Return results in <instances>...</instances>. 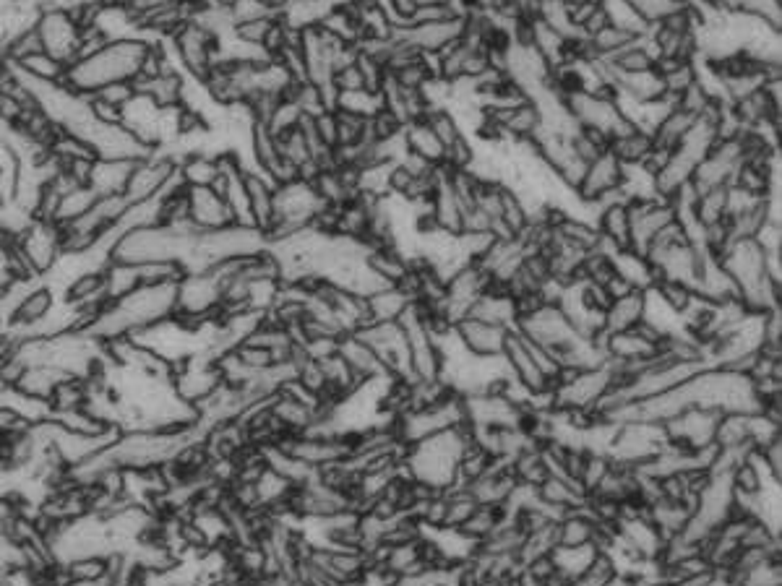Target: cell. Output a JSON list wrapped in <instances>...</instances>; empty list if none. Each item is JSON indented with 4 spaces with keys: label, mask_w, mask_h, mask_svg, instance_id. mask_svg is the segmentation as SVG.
<instances>
[{
    "label": "cell",
    "mask_w": 782,
    "mask_h": 586,
    "mask_svg": "<svg viewBox=\"0 0 782 586\" xmlns=\"http://www.w3.org/2000/svg\"><path fill=\"white\" fill-rule=\"evenodd\" d=\"M472 443V430L464 425L441 430V433L423 438L402 448V469L415 485L428 493L446 495L451 490L467 488L459 477V464Z\"/></svg>",
    "instance_id": "6da1fadb"
},
{
    "label": "cell",
    "mask_w": 782,
    "mask_h": 586,
    "mask_svg": "<svg viewBox=\"0 0 782 586\" xmlns=\"http://www.w3.org/2000/svg\"><path fill=\"white\" fill-rule=\"evenodd\" d=\"M717 258L736 284L738 300H741L743 308L751 310V313H767L772 308H780L782 284L772 282L762 245L754 238L730 240Z\"/></svg>",
    "instance_id": "7a4b0ae2"
},
{
    "label": "cell",
    "mask_w": 782,
    "mask_h": 586,
    "mask_svg": "<svg viewBox=\"0 0 782 586\" xmlns=\"http://www.w3.org/2000/svg\"><path fill=\"white\" fill-rule=\"evenodd\" d=\"M146 40H115L107 42L102 50H97L89 58L73 60L66 71L63 84L76 94L89 97L102 86L113 81H131L141 68V60L146 55Z\"/></svg>",
    "instance_id": "3957f363"
},
{
    "label": "cell",
    "mask_w": 782,
    "mask_h": 586,
    "mask_svg": "<svg viewBox=\"0 0 782 586\" xmlns=\"http://www.w3.org/2000/svg\"><path fill=\"white\" fill-rule=\"evenodd\" d=\"M616 386L618 373L613 363L587 370H564L553 386V409H579V412L600 415L605 396Z\"/></svg>",
    "instance_id": "277c9868"
},
{
    "label": "cell",
    "mask_w": 782,
    "mask_h": 586,
    "mask_svg": "<svg viewBox=\"0 0 782 586\" xmlns=\"http://www.w3.org/2000/svg\"><path fill=\"white\" fill-rule=\"evenodd\" d=\"M464 425V402L462 396L454 391L444 394L438 402L425 404L418 409H407L405 415H399L394 420V435H397L399 446H412V443L431 438V435L441 433V430L457 428Z\"/></svg>",
    "instance_id": "5b68a950"
},
{
    "label": "cell",
    "mask_w": 782,
    "mask_h": 586,
    "mask_svg": "<svg viewBox=\"0 0 782 586\" xmlns=\"http://www.w3.org/2000/svg\"><path fill=\"white\" fill-rule=\"evenodd\" d=\"M399 326L405 331L407 355H410L412 381L433 383L441 378V352H438L436 334L428 326L423 305L412 303L399 318Z\"/></svg>",
    "instance_id": "8992f818"
},
{
    "label": "cell",
    "mask_w": 782,
    "mask_h": 586,
    "mask_svg": "<svg viewBox=\"0 0 782 586\" xmlns=\"http://www.w3.org/2000/svg\"><path fill=\"white\" fill-rule=\"evenodd\" d=\"M720 417L723 415H717L712 409H683V412H678V415H673L670 420L663 422L668 443L673 448L686 451V454L707 451V448L715 446V433Z\"/></svg>",
    "instance_id": "52a82bcc"
},
{
    "label": "cell",
    "mask_w": 782,
    "mask_h": 586,
    "mask_svg": "<svg viewBox=\"0 0 782 586\" xmlns=\"http://www.w3.org/2000/svg\"><path fill=\"white\" fill-rule=\"evenodd\" d=\"M170 383H173L175 394L196 409L225 381H222V373L217 368V360L212 355H206V352H199V355H191L183 363L173 365Z\"/></svg>",
    "instance_id": "ba28073f"
},
{
    "label": "cell",
    "mask_w": 782,
    "mask_h": 586,
    "mask_svg": "<svg viewBox=\"0 0 782 586\" xmlns=\"http://www.w3.org/2000/svg\"><path fill=\"white\" fill-rule=\"evenodd\" d=\"M170 40H173L183 73L196 81H204L217 63V37L206 27H201L199 21H188Z\"/></svg>",
    "instance_id": "9c48e42d"
},
{
    "label": "cell",
    "mask_w": 782,
    "mask_h": 586,
    "mask_svg": "<svg viewBox=\"0 0 782 586\" xmlns=\"http://www.w3.org/2000/svg\"><path fill=\"white\" fill-rule=\"evenodd\" d=\"M175 172H178V157L173 152H167V149L149 152L144 159L133 162L123 198L128 204H139V201L160 196Z\"/></svg>",
    "instance_id": "30bf717a"
},
{
    "label": "cell",
    "mask_w": 782,
    "mask_h": 586,
    "mask_svg": "<svg viewBox=\"0 0 782 586\" xmlns=\"http://www.w3.org/2000/svg\"><path fill=\"white\" fill-rule=\"evenodd\" d=\"M355 334L376 352L378 360H381V365H384L391 378L412 383L405 331H402V326H399L397 321L368 323V326H363V329L355 331Z\"/></svg>",
    "instance_id": "8fae6325"
},
{
    "label": "cell",
    "mask_w": 782,
    "mask_h": 586,
    "mask_svg": "<svg viewBox=\"0 0 782 586\" xmlns=\"http://www.w3.org/2000/svg\"><path fill=\"white\" fill-rule=\"evenodd\" d=\"M19 253L37 277H45L53 269L55 261L63 256V240H60V224L32 219L27 230L16 238Z\"/></svg>",
    "instance_id": "7c38bea8"
},
{
    "label": "cell",
    "mask_w": 782,
    "mask_h": 586,
    "mask_svg": "<svg viewBox=\"0 0 782 586\" xmlns=\"http://www.w3.org/2000/svg\"><path fill=\"white\" fill-rule=\"evenodd\" d=\"M629 222H631V251L647 253L652 240L676 222L673 204L665 198H642V201H629Z\"/></svg>",
    "instance_id": "4fadbf2b"
},
{
    "label": "cell",
    "mask_w": 782,
    "mask_h": 586,
    "mask_svg": "<svg viewBox=\"0 0 782 586\" xmlns=\"http://www.w3.org/2000/svg\"><path fill=\"white\" fill-rule=\"evenodd\" d=\"M37 34H40L42 50L50 53L53 58L63 60L66 66H71L76 55H79L81 42V27L71 19L68 8H58V11H42L37 24H34Z\"/></svg>",
    "instance_id": "5bb4252c"
},
{
    "label": "cell",
    "mask_w": 782,
    "mask_h": 586,
    "mask_svg": "<svg viewBox=\"0 0 782 586\" xmlns=\"http://www.w3.org/2000/svg\"><path fill=\"white\" fill-rule=\"evenodd\" d=\"M504 363L509 368V376L522 386L524 391H530L532 396L551 394L553 383L548 381L540 365H537L535 355H532L530 342L517 331H509L504 342Z\"/></svg>",
    "instance_id": "9a60e30c"
},
{
    "label": "cell",
    "mask_w": 782,
    "mask_h": 586,
    "mask_svg": "<svg viewBox=\"0 0 782 586\" xmlns=\"http://www.w3.org/2000/svg\"><path fill=\"white\" fill-rule=\"evenodd\" d=\"M84 144L92 146L97 159H118V162H139L149 154L144 144L123 126H102L94 120V126L84 136Z\"/></svg>",
    "instance_id": "2e32d148"
},
{
    "label": "cell",
    "mask_w": 782,
    "mask_h": 586,
    "mask_svg": "<svg viewBox=\"0 0 782 586\" xmlns=\"http://www.w3.org/2000/svg\"><path fill=\"white\" fill-rule=\"evenodd\" d=\"M623 180V165L613 157L610 149H605L600 157H595L587 165V172H584L582 183L577 188V196L582 198L584 204H603L605 198H610L613 193H618Z\"/></svg>",
    "instance_id": "e0dca14e"
},
{
    "label": "cell",
    "mask_w": 782,
    "mask_h": 586,
    "mask_svg": "<svg viewBox=\"0 0 782 586\" xmlns=\"http://www.w3.org/2000/svg\"><path fill=\"white\" fill-rule=\"evenodd\" d=\"M464 32V19L436 21V24H407L394 29V40L412 47L415 53H441L446 45L457 42Z\"/></svg>",
    "instance_id": "ac0fdd59"
},
{
    "label": "cell",
    "mask_w": 782,
    "mask_h": 586,
    "mask_svg": "<svg viewBox=\"0 0 782 586\" xmlns=\"http://www.w3.org/2000/svg\"><path fill=\"white\" fill-rule=\"evenodd\" d=\"M188 219L196 232H217L232 224L225 198L214 188H188Z\"/></svg>",
    "instance_id": "d6986e66"
},
{
    "label": "cell",
    "mask_w": 782,
    "mask_h": 586,
    "mask_svg": "<svg viewBox=\"0 0 782 586\" xmlns=\"http://www.w3.org/2000/svg\"><path fill=\"white\" fill-rule=\"evenodd\" d=\"M454 334L462 342V347L467 352L478 357H501L504 355V342L509 329H501V326H493V323L478 321V318H462L459 323H454Z\"/></svg>",
    "instance_id": "ffe728a7"
},
{
    "label": "cell",
    "mask_w": 782,
    "mask_h": 586,
    "mask_svg": "<svg viewBox=\"0 0 782 586\" xmlns=\"http://www.w3.org/2000/svg\"><path fill=\"white\" fill-rule=\"evenodd\" d=\"M337 355L345 360L347 368L352 370V376L358 378L360 383L373 381V378L389 376L384 365H381V360H378L376 352H373V349L368 347V344H365L358 334L339 336Z\"/></svg>",
    "instance_id": "44dd1931"
},
{
    "label": "cell",
    "mask_w": 782,
    "mask_h": 586,
    "mask_svg": "<svg viewBox=\"0 0 782 586\" xmlns=\"http://www.w3.org/2000/svg\"><path fill=\"white\" fill-rule=\"evenodd\" d=\"M470 318H478V321L514 331L519 321L517 300H514L504 287H491V290H485L483 295L475 300V305H472L470 310Z\"/></svg>",
    "instance_id": "7402d4cb"
},
{
    "label": "cell",
    "mask_w": 782,
    "mask_h": 586,
    "mask_svg": "<svg viewBox=\"0 0 782 586\" xmlns=\"http://www.w3.org/2000/svg\"><path fill=\"white\" fill-rule=\"evenodd\" d=\"M55 303H58V295H55V292L40 279L27 295L21 297V303L16 305L14 316H11V321H8V329L24 339V334L32 329L34 323H40L42 318L55 308Z\"/></svg>",
    "instance_id": "603a6c76"
},
{
    "label": "cell",
    "mask_w": 782,
    "mask_h": 586,
    "mask_svg": "<svg viewBox=\"0 0 782 586\" xmlns=\"http://www.w3.org/2000/svg\"><path fill=\"white\" fill-rule=\"evenodd\" d=\"M537 495L545 506H551L556 514H569V511H577V508L587 506L590 495L584 493V488L577 480L561 475H548L540 485H537Z\"/></svg>",
    "instance_id": "cb8c5ba5"
},
{
    "label": "cell",
    "mask_w": 782,
    "mask_h": 586,
    "mask_svg": "<svg viewBox=\"0 0 782 586\" xmlns=\"http://www.w3.org/2000/svg\"><path fill=\"white\" fill-rule=\"evenodd\" d=\"M243 180H246V193L248 204H251L253 224L259 227L261 232H269L274 222V188L272 178L261 170H243Z\"/></svg>",
    "instance_id": "d4e9b609"
},
{
    "label": "cell",
    "mask_w": 782,
    "mask_h": 586,
    "mask_svg": "<svg viewBox=\"0 0 782 586\" xmlns=\"http://www.w3.org/2000/svg\"><path fill=\"white\" fill-rule=\"evenodd\" d=\"M644 321V292L634 290L629 295L610 300L603 316V336L637 329Z\"/></svg>",
    "instance_id": "484cf974"
},
{
    "label": "cell",
    "mask_w": 782,
    "mask_h": 586,
    "mask_svg": "<svg viewBox=\"0 0 782 586\" xmlns=\"http://www.w3.org/2000/svg\"><path fill=\"white\" fill-rule=\"evenodd\" d=\"M133 162H118V159H94L92 172H89V188L94 196H123L126 193L128 175H131Z\"/></svg>",
    "instance_id": "4316f807"
},
{
    "label": "cell",
    "mask_w": 782,
    "mask_h": 586,
    "mask_svg": "<svg viewBox=\"0 0 782 586\" xmlns=\"http://www.w3.org/2000/svg\"><path fill=\"white\" fill-rule=\"evenodd\" d=\"M610 264H613V271H616L618 277L626 279V282L639 292H647L655 287L657 274L652 269V264L642 253L631 251V248H623V251H613L610 253Z\"/></svg>",
    "instance_id": "83f0119b"
},
{
    "label": "cell",
    "mask_w": 782,
    "mask_h": 586,
    "mask_svg": "<svg viewBox=\"0 0 782 586\" xmlns=\"http://www.w3.org/2000/svg\"><path fill=\"white\" fill-rule=\"evenodd\" d=\"M402 139H405L407 152L425 159L428 165L444 167V146H441V141L436 139V133L431 131L428 120L425 118L410 120V123L402 128Z\"/></svg>",
    "instance_id": "f1b7e54d"
},
{
    "label": "cell",
    "mask_w": 782,
    "mask_h": 586,
    "mask_svg": "<svg viewBox=\"0 0 782 586\" xmlns=\"http://www.w3.org/2000/svg\"><path fill=\"white\" fill-rule=\"evenodd\" d=\"M261 448V459H264V467L272 469L274 475H279L282 480H287L292 488H298L303 482L313 480L316 477V469L305 467L303 461H298L292 454H287L285 448L279 443H269V446Z\"/></svg>",
    "instance_id": "f546056e"
},
{
    "label": "cell",
    "mask_w": 782,
    "mask_h": 586,
    "mask_svg": "<svg viewBox=\"0 0 782 586\" xmlns=\"http://www.w3.org/2000/svg\"><path fill=\"white\" fill-rule=\"evenodd\" d=\"M597 555H600V547L597 545H579V547L558 545L551 553L553 571H556V576H561L564 581H574L590 571V566L595 563Z\"/></svg>",
    "instance_id": "4dcf8cb0"
},
{
    "label": "cell",
    "mask_w": 782,
    "mask_h": 586,
    "mask_svg": "<svg viewBox=\"0 0 782 586\" xmlns=\"http://www.w3.org/2000/svg\"><path fill=\"white\" fill-rule=\"evenodd\" d=\"M415 303L407 292H402L399 287L389 284L384 290L373 292V295L365 297V305H368V316L371 323H391L399 321L405 316V310Z\"/></svg>",
    "instance_id": "1f68e13d"
},
{
    "label": "cell",
    "mask_w": 782,
    "mask_h": 586,
    "mask_svg": "<svg viewBox=\"0 0 782 586\" xmlns=\"http://www.w3.org/2000/svg\"><path fill=\"white\" fill-rule=\"evenodd\" d=\"M178 175L186 188H212L219 178V159L206 152L183 154L178 159Z\"/></svg>",
    "instance_id": "d6a6232c"
},
{
    "label": "cell",
    "mask_w": 782,
    "mask_h": 586,
    "mask_svg": "<svg viewBox=\"0 0 782 586\" xmlns=\"http://www.w3.org/2000/svg\"><path fill=\"white\" fill-rule=\"evenodd\" d=\"M63 378H68L66 373L53 368V365H29V368H24V373H21L19 383H16L14 389H19L21 394L34 396V399H42V402H50L55 386H58Z\"/></svg>",
    "instance_id": "836d02e7"
},
{
    "label": "cell",
    "mask_w": 782,
    "mask_h": 586,
    "mask_svg": "<svg viewBox=\"0 0 782 586\" xmlns=\"http://www.w3.org/2000/svg\"><path fill=\"white\" fill-rule=\"evenodd\" d=\"M694 123L696 118L691 115V112L681 110V107H673V110L657 123L655 131H652V146L673 152V149L683 141V136L694 128Z\"/></svg>",
    "instance_id": "e575fe53"
},
{
    "label": "cell",
    "mask_w": 782,
    "mask_h": 586,
    "mask_svg": "<svg viewBox=\"0 0 782 586\" xmlns=\"http://www.w3.org/2000/svg\"><path fill=\"white\" fill-rule=\"evenodd\" d=\"M251 159H253V167H259V170L266 172V175H272V172L277 170L279 162H282V157H279L277 133H272V128L266 126V123H256V126H253Z\"/></svg>",
    "instance_id": "d590c367"
},
{
    "label": "cell",
    "mask_w": 782,
    "mask_h": 586,
    "mask_svg": "<svg viewBox=\"0 0 782 586\" xmlns=\"http://www.w3.org/2000/svg\"><path fill=\"white\" fill-rule=\"evenodd\" d=\"M365 261H368V266H371L386 284H399L405 279L407 271H410V261H407L397 248H391V245L371 248Z\"/></svg>",
    "instance_id": "8d00e7d4"
},
{
    "label": "cell",
    "mask_w": 782,
    "mask_h": 586,
    "mask_svg": "<svg viewBox=\"0 0 782 586\" xmlns=\"http://www.w3.org/2000/svg\"><path fill=\"white\" fill-rule=\"evenodd\" d=\"M14 66L19 68L21 73H27L29 79L45 81V84H63V79H66V71H68V66L63 63V60L53 58V55L45 53V50L16 60Z\"/></svg>",
    "instance_id": "74e56055"
},
{
    "label": "cell",
    "mask_w": 782,
    "mask_h": 586,
    "mask_svg": "<svg viewBox=\"0 0 782 586\" xmlns=\"http://www.w3.org/2000/svg\"><path fill=\"white\" fill-rule=\"evenodd\" d=\"M139 287H144V284H141L139 266L120 264V261H110V264L105 266V292L110 303L131 295V292L139 290Z\"/></svg>",
    "instance_id": "f35d334b"
},
{
    "label": "cell",
    "mask_w": 782,
    "mask_h": 586,
    "mask_svg": "<svg viewBox=\"0 0 782 586\" xmlns=\"http://www.w3.org/2000/svg\"><path fill=\"white\" fill-rule=\"evenodd\" d=\"M87 378H63V381L55 386L53 396H50V412L53 415H63V412H73V409H81L87 404Z\"/></svg>",
    "instance_id": "ab89813d"
},
{
    "label": "cell",
    "mask_w": 782,
    "mask_h": 586,
    "mask_svg": "<svg viewBox=\"0 0 782 586\" xmlns=\"http://www.w3.org/2000/svg\"><path fill=\"white\" fill-rule=\"evenodd\" d=\"M608 149L621 165H642L644 157H647L652 149V136L642 131H629L610 141Z\"/></svg>",
    "instance_id": "60d3db41"
},
{
    "label": "cell",
    "mask_w": 782,
    "mask_h": 586,
    "mask_svg": "<svg viewBox=\"0 0 782 586\" xmlns=\"http://www.w3.org/2000/svg\"><path fill=\"white\" fill-rule=\"evenodd\" d=\"M334 110L350 112L358 118H376L378 112L384 110V97L381 92H371V89H360V92H339Z\"/></svg>",
    "instance_id": "b9f144b4"
},
{
    "label": "cell",
    "mask_w": 782,
    "mask_h": 586,
    "mask_svg": "<svg viewBox=\"0 0 782 586\" xmlns=\"http://www.w3.org/2000/svg\"><path fill=\"white\" fill-rule=\"evenodd\" d=\"M94 201H97V196H94V191L89 188V185H76V188H71V191L60 196L53 222L63 227V224L79 219L81 214H87V211L92 209Z\"/></svg>",
    "instance_id": "7bdbcfd3"
},
{
    "label": "cell",
    "mask_w": 782,
    "mask_h": 586,
    "mask_svg": "<svg viewBox=\"0 0 782 586\" xmlns=\"http://www.w3.org/2000/svg\"><path fill=\"white\" fill-rule=\"evenodd\" d=\"M504 521V514H501V508L496 506H478L475 511H472V516L467 521H464L462 527H459V532L467 534L472 542H483L485 537H491L493 529L498 527Z\"/></svg>",
    "instance_id": "ee69618b"
},
{
    "label": "cell",
    "mask_w": 782,
    "mask_h": 586,
    "mask_svg": "<svg viewBox=\"0 0 782 586\" xmlns=\"http://www.w3.org/2000/svg\"><path fill=\"white\" fill-rule=\"evenodd\" d=\"M66 571L71 581H79V584H102L110 576V558L89 555V558L71 560L66 563Z\"/></svg>",
    "instance_id": "f6af8a7d"
},
{
    "label": "cell",
    "mask_w": 782,
    "mask_h": 586,
    "mask_svg": "<svg viewBox=\"0 0 782 586\" xmlns=\"http://www.w3.org/2000/svg\"><path fill=\"white\" fill-rule=\"evenodd\" d=\"M277 144H279V157L285 159V162H290L298 172L303 170L305 165H311L313 162L311 149H308V144H305L303 133H300L298 126L290 128V131L285 133H279Z\"/></svg>",
    "instance_id": "bcb514c9"
},
{
    "label": "cell",
    "mask_w": 782,
    "mask_h": 586,
    "mask_svg": "<svg viewBox=\"0 0 782 586\" xmlns=\"http://www.w3.org/2000/svg\"><path fill=\"white\" fill-rule=\"evenodd\" d=\"M425 120H428L431 131L436 133V139L441 141V146H444V152L449 149V146L457 144V141L464 136V131L459 128L457 118H454V115H451L446 107H436V110H431L428 115H425Z\"/></svg>",
    "instance_id": "7dc6e473"
},
{
    "label": "cell",
    "mask_w": 782,
    "mask_h": 586,
    "mask_svg": "<svg viewBox=\"0 0 782 586\" xmlns=\"http://www.w3.org/2000/svg\"><path fill=\"white\" fill-rule=\"evenodd\" d=\"M300 118H303V112H300V107L292 102L290 97H282L277 102V107H274L272 112V118H269V123L266 126L272 128V133H285L290 131V128H295L300 123Z\"/></svg>",
    "instance_id": "c3c4849f"
},
{
    "label": "cell",
    "mask_w": 782,
    "mask_h": 586,
    "mask_svg": "<svg viewBox=\"0 0 782 586\" xmlns=\"http://www.w3.org/2000/svg\"><path fill=\"white\" fill-rule=\"evenodd\" d=\"M235 352V357H238L240 363L246 365L248 370H253V373H261V370L266 368H272L274 365V357L269 349H261V347H253V344H238V347L232 349Z\"/></svg>",
    "instance_id": "681fc988"
},
{
    "label": "cell",
    "mask_w": 782,
    "mask_h": 586,
    "mask_svg": "<svg viewBox=\"0 0 782 586\" xmlns=\"http://www.w3.org/2000/svg\"><path fill=\"white\" fill-rule=\"evenodd\" d=\"M274 19L277 16H269V19H253V21H243V24H235L232 27V37H238V40L248 42V45H261L264 37L272 29Z\"/></svg>",
    "instance_id": "f907efd6"
},
{
    "label": "cell",
    "mask_w": 782,
    "mask_h": 586,
    "mask_svg": "<svg viewBox=\"0 0 782 586\" xmlns=\"http://www.w3.org/2000/svg\"><path fill=\"white\" fill-rule=\"evenodd\" d=\"M232 16V27L235 24H243V21H253V19H269L272 14V8L266 6V0H238L235 6L230 8Z\"/></svg>",
    "instance_id": "816d5d0a"
},
{
    "label": "cell",
    "mask_w": 782,
    "mask_h": 586,
    "mask_svg": "<svg viewBox=\"0 0 782 586\" xmlns=\"http://www.w3.org/2000/svg\"><path fill=\"white\" fill-rule=\"evenodd\" d=\"M92 94L97 99H102V102H107V105L120 107V110H123V107H126L128 102L136 97L131 81H113V84L102 86V89H97V92H92Z\"/></svg>",
    "instance_id": "f5cc1de1"
},
{
    "label": "cell",
    "mask_w": 782,
    "mask_h": 586,
    "mask_svg": "<svg viewBox=\"0 0 782 586\" xmlns=\"http://www.w3.org/2000/svg\"><path fill=\"white\" fill-rule=\"evenodd\" d=\"M756 454H759V459H762L764 469H767L769 475L775 477V480H782V435L764 443L762 448H756Z\"/></svg>",
    "instance_id": "db71d44e"
},
{
    "label": "cell",
    "mask_w": 782,
    "mask_h": 586,
    "mask_svg": "<svg viewBox=\"0 0 782 586\" xmlns=\"http://www.w3.org/2000/svg\"><path fill=\"white\" fill-rule=\"evenodd\" d=\"M313 126H316V136H319L321 144L326 149H337V112L324 110L313 118Z\"/></svg>",
    "instance_id": "11a10c76"
},
{
    "label": "cell",
    "mask_w": 782,
    "mask_h": 586,
    "mask_svg": "<svg viewBox=\"0 0 782 586\" xmlns=\"http://www.w3.org/2000/svg\"><path fill=\"white\" fill-rule=\"evenodd\" d=\"M332 84H334V89H337V92H360V89H365L363 76H360V71H358V66H355V63H350V66L334 71Z\"/></svg>",
    "instance_id": "9f6ffc18"
},
{
    "label": "cell",
    "mask_w": 782,
    "mask_h": 586,
    "mask_svg": "<svg viewBox=\"0 0 782 586\" xmlns=\"http://www.w3.org/2000/svg\"><path fill=\"white\" fill-rule=\"evenodd\" d=\"M32 425H29L24 417L19 415V412H14L11 407H6V404H0V438H8V435H19L24 433V430H29Z\"/></svg>",
    "instance_id": "6f0895ef"
},
{
    "label": "cell",
    "mask_w": 782,
    "mask_h": 586,
    "mask_svg": "<svg viewBox=\"0 0 782 586\" xmlns=\"http://www.w3.org/2000/svg\"><path fill=\"white\" fill-rule=\"evenodd\" d=\"M222 586H259L256 581H248V579H238V576H232V579H225V584Z\"/></svg>",
    "instance_id": "680465c9"
},
{
    "label": "cell",
    "mask_w": 782,
    "mask_h": 586,
    "mask_svg": "<svg viewBox=\"0 0 782 586\" xmlns=\"http://www.w3.org/2000/svg\"><path fill=\"white\" fill-rule=\"evenodd\" d=\"M214 3H217L219 8H227V11H230V8L235 6V3H238V0H214Z\"/></svg>",
    "instance_id": "91938a15"
},
{
    "label": "cell",
    "mask_w": 782,
    "mask_h": 586,
    "mask_svg": "<svg viewBox=\"0 0 782 586\" xmlns=\"http://www.w3.org/2000/svg\"><path fill=\"white\" fill-rule=\"evenodd\" d=\"M425 3H438V6H449L451 0H418V6H425Z\"/></svg>",
    "instance_id": "94428289"
},
{
    "label": "cell",
    "mask_w": 782,
    "mask_h": 586,
    "mask_svg": "<svg viewBox=\"0 0 782 586\" xmlns=\"http://www.w3.org/2000/svg\"><path fill=\"white\" fill-rule=\"evenodd\" d=\"M438 586H446V584H438Z\"/></svg>",
    "instance_id": "6125c7cd"
}]
</instances>
